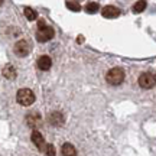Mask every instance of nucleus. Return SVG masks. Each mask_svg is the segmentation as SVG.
I'll return each mask as SVG.
<instances>
[{
    "mask_svg": "<svg viewBox=\"0 0 156 156\" xmlns=\"http://www.w3.org/2000/svg\"><path fill=\"white\" fill-rule=\"evenodd\" d=\"M16 100L19 104H22V106L28 107V106H32L35 103V94L32 90L29 88H20L17 91L16 94Z\"/></svg>",
    "mask_w": 156,
    "mask_h": 156,
    "instance_id": "obj_1",
    "label": "nucleus"
},
{
    "mask_svg": "<svg viewBox=\"0 0 156 156\" xmlns=\"http://www.w3.org/2000/svg\"><path fill=\"white\" fill-rule=\"evenodd\" d=\"M107 83L112 84V85H120L124 80V71L122 68H112L108 73H107Z\"/></svg>",
    "mask_w": 156,
    "mask_h": 156,
    "instance_id": "obj_2",
    "label": "nucleus"
},
{
    "mask_svg": "<svg viewBox=\"0 0 156 156\" xmlns=\"http://www.w3.org/2000/svg\"><path fill=\"white\" fill-rule=\"evenodd\" d=\"M139 85L145 90L153 88L156 85V75L152 73H143L139 77Z\"/></svg>",
    "mask_w": 156,
    "mask_h": 156,
    "instance_id": "obj_3",
    "label": "nucleus"
},
{
    "mask_svg": "<svg viewBox=\"0 0 156 156\" xmlns=\"http://www.w3.org/2000/svg\"><path fill=\"white\" fill-rule=\"evenodd\" d=\"M15 54L17 56H26L30 52V45H29L28 41H25V39H20V41H17L16 44H15Z\"/></svg>",
    "mask_w": 156,
    "mask_h": 156,
    "instance_id": "obj_4",
    "label": "nucleus"
},
{
    "mask_svg": "<svg viewBox=\"0 0 156 156\" xmlns=\"http://www.w3.org/2000/svg\"><path fill=\"white\" fill-rule=\"evenodd\" d=\"M54 36H55V30H54V28H51V26H45V28L39 29L38 34H36V39H38L39 42H48Z\"/></svg>",
    "mask_w": 156,
    "mask_h": 156,
    "instance_id": "obj_5",
    "label": "nucleus"
},
{
    "mask_svg": "<svg viewBox=\"0 0 156 156\" xmlns=\"http://www.w3.org/2000/svg\"><path fill=\"white\" fill-rule=\"evenodd\" d=\"M48 122L52 124V126H56V127H61L62 124L65 123V117L64 114L59 112H54L51 113L49 116H48Z\"/></svg>",
    "mask_w": 156,
    "mask_h": 156,
    "instance_id": "obj_6",
    "label": "nucleus"
},
{
    "mask_svg": "<svg viewBox=\"0 0 156 156\" xmlns=\"http://www.w3.org/2000/svg\"><path fill=\"white\" fill-rule=\"evenodd\" d=\"M101 15L104 17H107V19H114V17L120 16V10L117 9L116 6H106V7H103Z\"/></svg>",
    "mask_w": 156,
    "mask_h": 156,
    "instance_id": "obj_7",
    "label": "nucleus"
},
{
    "mask_svg": "<svg viewBox=\"0 0 156 156\" xmlns=\"http://www.w3.org/2000/svg\"><path fill=\"white\" fill-rule=\"evenodd\" d=\"M30 137H32V142L35 143V146H36V147H38V149H39L41 152H44V151H45V146H46V145H45L44 136L39 133L38 130H34V132H32V136H30Z\"/></svg>",
    "mask_w": 156,
    "mask_h": 156,
    "instance_id": "obj_8",
    "label": "nucleus"
},
{
    "mask_svg": "<svg viewBox=\"0 0 156 156\" xmlns=\"http://www.w3.org/2000/svg\"><path fill=\"white\" fill-rule=\"evenodd\" d=\"M26 123L30 127H38L39 124L42 123V117L39 116L38 113H29L26 116Z\"/></svg>",
    "mask_w": 156,
    "mask_h": 156,
    "instance_id": "obj_9",
    "label": "nucleus"
},
{
    "mask_svg": "<svg viewBox=\"0 0 156 156\" xmlns=\"http://www.w3.org/2000/svg\"><path fill=\"white\" fill-rule=\"evenodd\" d=\"M51 67H52V59H51L48 55H42L38 59V68L39 69H42V71H48Z\"/></svg>",
    "mask_w": 156,
    "mask_h": 156,
    "instance_id": "obj_10",
    "label": "nucleus"
},
{
    "mask_svg": "<svg viewBox=\"0 0 156 156\" xmlns=\"http://www.w3.org/2000/svg\"><path fill=\"white\" fill-rule=\"evenodd\" d=\"M2 74H3V77L7 78V80H15V78H16V75H17L16 68L13 67V65H10V64H7V65L3 68Z\"/></svg>",
    "mask_w": 156,
    "mask_h": 156,
    "instance_id": "obj_11",
    "label": "nucleus"
},
{
    "mask_svg": "<svg viewBox=\"0 0 156 156\" xmlns=\"http://www.w3.org/2000/svg\"><path fill=\"white\" fill-rule=\"evenodd\" d=\"M61 153L64 156H75L77 155V151H75V147H74L71 143H64V145H62Z\"/></svg>",
    "mask_w": 156,
    "mask_h": 156,
    "instance_id": "obj_12",
    "label": "nucleus"
},
{
    "mask_svg": "<svg viewBox=\"0 0 156 156\" xmlns=\"http://www.w3.org/2000/svg\"><path fill=\"white\" fill-rule=\"evenodd\" d=\"M146 6H147V3H146L145 0H139V2H136L133 6V12L134 13H142V12L146 9Z\"/></svg>",
    "mask_w": 156,
    "mask_h": 156,
    "instance_id": "obj_13",
    "label": "nucleus"
},
{
    "mask_svg": "<svg viewBox=\"0 0 156 156\" xmlns=\"http://www.w3.org/2000/svg\"><path fill=\"white\" fill-rule=\"evenodd\" d=\"M98 10H100V6H98V3H94V2H91V3H88L85 6V12L90 13V15H94Z\"/></svg>",
    "mask_w": 156,
    "mask_h": 156,
    "instance_id": "obj_14",
    "label": "nucleus"
},
{
    "mask_svg": "<svg viewBox=\"0 0 156 156\" xmlns=\"http://www.w3.org/2000/svg\"><path fill=\"white\" fill-rule=\"evenodd\" d=\"M23 13H25V16H26V19H28V20H35V19L38 17V13H36V10L30 9V7H25Z\"/></svg>",
    "mask_w": 156,
    "mask_h": 156,
    "instance_id": "obj_15",
    "label": "nucleus"
},
{
    "mask_svg": "<svg viewBox=\"0 0 156 156\" xmlns=\"http://www.w3.org/2000/svg\"><path fill=\"white\" fill-rule=\"evenodd\" d=\"M67 7L73 12H80L81 10V6L78 5V3H75V2H67Z\"/></svg>",
    "mask_w": 156,
    "mask_h": 156,
    "instance_id": "obj_16",
    "label": "nucleus"
},
{
    "mask_svg": "<svg viewBox=\"0 0 156 156\" xmlns=\"http://www.w3.org/2000/svg\"><path fill=\"white\" fill-rule=\"evenodd\" d=\"M45 153L46 155H49V156H54L55 155V147H54V145H51V143H48V145L45 146Z\"/></svg>",
    "mask_w": 156,
    "mask_h": 156,
    "instance_id": "obj_17",
    "label": "nucleus"
},
{
    "mask_svg": "<svg viewBox=\"0 0 156 156\" xmlns=\"http://www.w3.org/2000/svg\"><path fill=\"white\" fill-rule=\"evenodd\" d=\"M46 26V23H45L44 19H39V22H38V29H42Z\"/></svg>",
    "mask_w": 156,
    "mask_h": 156,
    "instance_id": "obj_18",
    "label": "nucleus"
},
{
    "mask_svg": "<svg viewBox=\"0 0 156 156\" xmlns=\"http://www.w3.org/2000/svg\"><path fill=\"white\" fill-rule=\"evenodd\" d=\"M3 2H5V0H0V6L3 5Z\"/></svg>",
    "mask_w": 156,
    "mask_h": 156,
    "instance_id": "obj_19",
    "label": "nucleus"
}]
</instances>
